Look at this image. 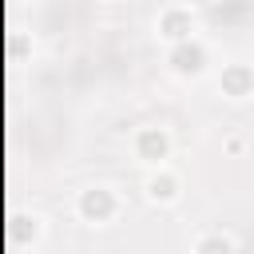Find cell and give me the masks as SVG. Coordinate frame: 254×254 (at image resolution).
Returning <instances> with one entry per match:
<instances>
[{
	"label": "cell",
	"mask_w": 254,
	"mask_h": 254,
	"mask_svg": "<svg viewBox=\"0 0 254 254\" xmlns=\"http://www.w3.org/2000/svg\"><path fill=\"white\" fill-rule=\"evenodd\" d=\"M210 246H218V250H234L238 242H234L230 234H210V238H198V242H194V250H210Z\"/></svg>",
	"instance_id": "7"
},
{
	"label": "cell",
	"mask_w": 254,
	"mask_h": 254,
	"mask_svg": "<svg viewBox=\"0 0 254 254\" xmlns=\"http://www.w3.org/2000/svg\"><path fill=\"white\" fill-rule=\"evenodd\" d=\"M167 147H171V139H167V131H159V127H147V131H139V139H135V151H139V159H147V163L167 159Z\"/></svg>",
	"instance_id": "2"
},
{
	"label": "cell",
	"mask_w": 254,
	"mask_h": 254,
	"mask_svg": "<svg viewBox=\"0 0 254 254\" xmlns=\"http://www.w3.org/2000/svg\"><path fill=\"white\" fill-rule=\"evenodd\" d=\"M190 32V16H183V12H167L163 16V36L167 40H183Z\"/></svg>",
	"instance_id": "4"
},
{
	"label": "cell",
	"mask_w": 254,
	"mask_h": 254,
	"mask_svg": "<svg viewBox=\"0 0 254 254\" xmlns=\"http://www.w3.org/2000/svg\"><path fill=\"white\" fill-rule=\"evenodd\" d=\"M171 60H175L179 71H198V67H202V52H198V48H179Z\"/></svg>",
	"instance_id": "6"
},
{
	"label": "cell",
	"mask_w": 254,
	"mask_h": 254,
	"mask_svg": "<svg viewBox=\"0 0 254 254\" xmlns=\"http://www.w3.org/2000/svg\"><path fill=\"white\" fill-rule=\"evenodd\" d=\"M79 214H83L87 222H107V218L115 214V194H111L107 187L83 190V194H79Z\"/></svg>",
	"instance_id": "1"
},
{
	"label": "cell",
	"mask_w": 254,
	"mask_h": 254,
	"mask_svg": "<svg viewBox=\"0 0 254 254\" xmlns=\"http://www.w3.org/2000/svg\"><path fill=\"white\" fill-rule=\"evenodd\" d=\"M147 194H151L155 202H171V198L179 194V183H175L171 175H163V179H151V183H147Z\"/></svg>",
	"instance_id": "5"
},
{
	"label": "cell",
	"mask_w": 254,
	"mask_h": 254,
	"mask_svg": "<svg viewBox=\"0 0 254 254\" xmlns=\"http://www.w3.org/2000/svg\"><path fill=\"white\" fill-rule=\"evenodd\" d=\"M250 83H254V75H250V71H246V67H230V71H226V75H222V87H226V91H230V95H234V99H242V95H246V87H250Z\"/></svg>",
	"instance_id": "3"
}]
</instances>
